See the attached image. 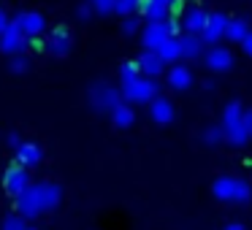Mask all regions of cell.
I'll list each match as a JSON object with an SVG mask.
<instances>
[{"label":"cell","mask_w":252,"mask_h":230,"mask_svg":"<svg viewBox=\"0 0 252 230\" xmlns=\"http://www.w3.org/2000/svg\"><path fill=\"white\" fill-rule=\"evenodd\" d=\"M222 133H225V141L230 146H244L250 141L247 136V127H244V106L239 100H230L225 103V111H222Z\"/></svg>","instance_id":"cell-1"},{"label":"cell","mask_w":252,"mask_h":230,"mask_svg":"<svg viewBox=\"0 0 252 230\" xmlns=\"http://www.w3.org/2000/svg\"><path fill=\"white\" fill-rule=\"evenodd\" d=\"M179 49H182V57H185V60H195V57L203 52V41H201V35L182 33V35H179Z\"/></svg>","instance_id":"cell-20"},{"label":"cell","mask_w":252,"mask_h":230,"mask_svg":"<svg viewBox=\"0 0 252 230\" xmlns=\"http://www.w3.org/2000/svg\"><path fill=\"white\" fill-rule=\"evenodd\" d=\"M138 76H141V71H138V62H136V60L125 62V65L120 68V82H122V87H125V84H130V82H136Z\"/></svg>","instance_id":"cell-25"},{"label":"cell","mask_w":252,"mask_h":230,"mask_svg":"<svg viewBox=\"0 0 252 230\" xmlns=\"http://www.w3.org/2000/svg\"><path fill=\"white\" fill-rule=\"evenodd\" d=\"M76 17L79 19H90V17H93V3H90V0H82V3L76 6Z\"/></svg>","instance_id":"cell-31"},{"label":"cell","mask_w":252,"mask_h":230,"mask_svg":"<svg viewBox=\"0 0 252 230\" xmlns=\"http://www.w3.org/2000/svg\"><path fill=\"white\" fill-rule=\"evenodd\" d=\"M136 30H141V17H138V14L122 19V33H125V35H133Z\"/></svg>","instance_id":"cell-29"},{"label":"cell","mask_w":252,"mask_h":230,"mask_svg":"<svg viewBox=\"0 0 252 230\" xmlns=\"http://www.w3.org/2000/svg\"><path fill=\"white\" fill-rule=\"evenodd\" d=\"M28 68H30L28 52H22V55H14V57H11V71H14V73H25Z\"/></svg>","instance_id":"cell-28"},{"label":"cell","mask_w":252,"mask_h":230,"mask_svg":"<svg viewBox=\"0 0 252 230\" xmlns=\"http://www.w3.org/2000/svg\"><path fill=\"white\" fill-rule=\"evenodd\" d=\"M93 3V11H98V14H111L114 11V3L117 0H90Z\"/></svg>","instance_id":"cell-30"},{"label":"cell","mask_w":252,"mask_h":230,"mask_svg":"<svg viewBox=\"0 0 252 230\" xmlns=\"http://www.w3.org/2000/svg\"><path fill=\"white\" fill-rule=\"evenodd\" d=\"M8 28H11V17H8V14L0 8V33H6Z\"/></svg>","instance_id":"cell-33"},{"label":"cell","mask_w":252,"mask_h":230,"mask_svg":"<svg viewBox=\"0 0 252 230\" xmlns=\"http://www.w3.org/2000/svg\"><path fill=\"white\" fill-rule=\"evenodd\" d=\"M138 17H144L147 22H163V19H168V8L158 0H141L138 3Z\"/></svg>","instance_id":"cell-18"},{"label":"cell","mask_w":252,"mask_h":230,"mask_svg":"<svg viewBox=\"0 0 252 230\" xmlns=\"http://www.w3.org/2000/svg\"><path fill=\"white\" fill-rule=\"evenodd\" d=\"M87 95H90V106H93V109L109 111V114L122 103V92L117 87H111V84H106V82H95Z\"/></svg>","instance_id":"cell-5"},{"label":"cell","mask_w":252,"mask_h":230,"mask_svg":"<svg viewBox=\"0 0 252 230\" xmlns=\"http://www.w3.org/2000/svg\"><path fill=\"white\" fill-rule=\"evenodd\" d=\"M203 141H206L209 146H220V144L225 141V133H222V127H220V125H212V127H206V130H203Z\"/></svg>","instance_id":"cell-27"},{"label":"cell","mask_w":252,"mask_h":230,"mask_svg":"<svg viewBox=\"0 0 252 230\" xmlns=\"http://www.w3.org/2000/svg\"><path fill=\"white\" fill-rule=\"evenodd\" d=\"M0 230H30V228L22 214H6L3 222H0Z\"/></svg>","instance_id":"cell-24"},{"label":"cell","mask_w":252,"mask_h":230,"mask_svg":"<svg viewBox=\"0 0 252 230\" xmlns=\"http://www.w3.org/2000/svg\"><path fill=\"white\" fill-rule=\"evenodd\" d=\"M241 49H244V55H250V57H252V30L247 33V38L241 41Z\"/></svg>","instance_id":"cell-35"},{"label":"cell","mask_w":252,"mask_h":230,"mask_svg":"<svg viewBox=\"0 0 252 230\" xmlns=\"http://www.w3.org/2000/svg\"><path fill=\"white\" fill-rule=\"evenodd\" d=\"M176 35V25L171 19H163V22H147V28L141 30V44L147 52H158L160 46L168 38Z\"/></svg>","instance_id":"cell-3"},{"label":"cell","mask_w":252,"mask_h":230,"mask_svg":"<svg viewBox=\"0 0 252 230\" xmlns=\"http://www.w3.org/2000/svg\"><path fill=\"white\" fill-rule=\"evenodd\" d=\"M28 49V38L22 33H17L14 28H8L6 33H0V52H6V55H22Z\"/></svg>","instance_id":"cell-14"},{"label":"cell","mask_w":252,"mask_h":230,"mask_svg":"<svg viewBox=\"0 0 252 230\" xmlns=\"http://www.w3.org/2000/svg\"><path fill=\"white\" fill-rule=\"evenodd\" d=\"M30 184H33V181H30V173H28V168H22L19 163L8 165V168L3 171V190H6L11 198H17L19 192H25Z\"/></svg>","instance_id":"cell-8"},{"label":"cell","mask_w":252,"mask_h":230,"mask_svg":"<svg viewBox=\"0 0 252 230\" xmlns=\"http://www.w3.org/2000/svg\"><path fill=\"white\" fill-rule=\"evenodd\" d=\"M138 3H141V0H138Z\"/></svg>","instance_id":"cell-38"},{"label":"cell","mask_w":252,"mask_h":230,"mask_svg":"<svg viewBox=\"0 0 252 230\" xmlns=\"http://www.w3.org/2000/svg\"><path fill=\"white\" fill-rule=\"evenodd\" d=\"M165 79H168V87H174V89H187V87L192 84V71H190V65H182V62H176V65L168 68Z\"/></svg>","instance_id":"cell-17"},{"label":"cell","mask_w":252,"mask_h":230,"mask_svg":"<svg viewBox=\"0 0 252 230\" xmlns=\"http://www.w3.org/2000/svg\"><path fill=\"white\" fill-rule=\"evenodd\" d=\"M73 46V38H71V30L65 25H57L55 30L49 33V41H46V52H52L55 57H65Z\"/></svg>","instance_id":"cell-11"},{"label":"cell","mask_w":252,"mask_h":230,"mask_svg":"<svg viewBox=\"0 0 252 230\" xmlns=\"http://www.w3.org/2000/svg\"><path fill=\"white\" fill-rule=\"evenodd\" d=\"M11 28L25 38H41V33L46 30V19L38 11H19L11 17Z\"/></svg>","instance_id":"cell-6"},{"label":"cell","mask_w":252,"mask_h":230,"mask_svg":"<svg viewBox=\"0 0 252 230\" xmlns=\"http://www.w3.org/2000/svg\"><path fill=\"white\" fill-rule=\"evenodd\" d=\"M247 33H250V25H247V19H228V28H225V38L228 41H236V44H241V41L247 38Z\"/></svg>","instance_id":"cell-23"},{"label":"cell","mask_w":252,"mask_h":230,"mask_svg":"<svg viewBox=\"0 0 252 230\" xmlns=\"http://www.w3.org/2000/svg\"><path fill=\"white\" fill-rule=\"evenodd\" d=\"M206 19H209L206 8H201V6H185V8H182L179 25H182V30H185V33L201 35L203 28H206Z\"/></svg>","instance_id":"cell-9"},{"label":"cell","mask_w":252,"mask_h":230,"mask_svg":"<svg viewBox=\"0 0 252 230\" xmlns=\"http://www.w3.org/2000/svg\"><path fill=\"white\" fill-rule=\"evenodd\" d=\"M158 3H163L165 8H171V6H176V0H158Z\"/></svg>","instance_id":"cell-37"},{"label":"cell","mask_w":252,"mask_h":230,"mask_svg":"<svg viewBox=\"0 0 252 230\" xmlns=\"http://www.w3.org/2000/svg\"><path fill=\"white\" fill-rule=\"evenodd\" d=\"M244 127H247V136L252 138V109H244Z\"/></svg>","instance_id":"cell-34"},{"label":"cell","mask_w":252,"mask_h":230,"mask_svg":"<svg viewBox=\"0 0 252 230\" xmlns=\"http://www.w3.org/2000/svg\"><path fill=\"white\" fill-rule=\"evenodd\" d=\"M206 65H209V71H214V73L228 71V68H233V52H230L228 46H212V49L206 52Z\"/></svg>","instance_id":"cell-13"},{"label":"cell","mask_w":252,"mask_h":230,"mask_svg":"<svg viewBox=\"0 0 252 230\" xmlns=\"http://www.w3.org/2000/svg\"><path fill=\"white\" fill-rule=\"evenodd\" d=\"M149 116H152L158 125H168V122H174V103H171L168 98H163V95H158V98L149 103Z\"/></svg>","instance_id":"cell-15"},{"label":"cell","mask_w":252,"mask_h":230,"mask_svg":"<svg viewBox=\"0 0 252 230\" xmlns=\"http://www.w3.org/2000/svg\"><path fill=\"white\" fill-rule=\"evenodd\" d=\"M14 206H17V214H22L25 219H33L41 214V206H38V198H35V187L30 184L25 192H19L14 198Z\"/></svg>","instance_id":"cell-12"},{"label":"cell","mask_w":252,"mask_h":230,"mask_svg":"<svg viewBox=\"0 0 252 230\" xmlns=\"http://www.w3.org/2000/svg\"><path fill=\"white\" fill-rule=\"evenodd\" d=\"M111 122H114V127H130L133 122H136V111H133V106L122 100V103L111 111Z\"/></svg>","instance_id":"cell-22"},{"label":"cell","mask_w":252,"mask_h":230,"mask_svg":"<svg viewBox=\"0 0 252 230\" xmlns=\"http://www.w3.org/2000/svg\"><path fill=\"white\" fill-rule=\"evenodd\" d=\"M225 230H244V225H241V222H230V225H225Z\"/></svg>","instance_id":"cell-36"},{"label":"cell","mask_w":252,"mask_h":230,"mask_svg":"<svg viewBox=\"0 0 252 230\" xmlns=\"http://www.w3.org/2000/svg\"><path fill=\"white\" fill-rule=\"evenodd\" d=\"M212 195L222 203H244L250 201L252 190L250 181L241 179V176H217L212 181Z\"/></svg>","instance_id":"cell-2"},{"label":"cell","mask_w":252,"mask_h":230,"mask_svg":"<svg viewBox=\"0 0 252 230\" xmlns=\"http://www.w3.org/2000/svg\"><path fill=\"white\" fill-rule=\"evenodd\" d=\"M17 163L22 165V168H33V165L41 163V146L33 141H25L22 146L17 149Z\"/></svg>","instance_id":"cell-19"},{"label":"cell","mask_w":252,"mask_h":230,"mask_svg":"<svg viewBox=\"0 0 252 230\" xmlns=\"http://www.w3.org/2000/svg\"><path fill=\"white\" fill-rule=\"evenodd\" d=\"M35 198H38V206H41V214H49L60 206L63 201V187L57 181H35Z\"/></svg>","instance_id":"cell-7"},{"label":"cell","mask_w":252,"mask_h":230,"mask_svg":"<svg viewBox=\"0 0 252 230\" xmlns=\"http://www.w3.org/2000/svg\"><path fill=\"white\" fill-rule=\"evenodd\" d=\"M136 62H138L141 76H147V79H155V76H160V73L165 71V62L158 57V52H144Z\"/></svg>","instance_id":"cell-16"},{"label":"cell","mask_w":252,"mask_h":230,"mask_svg":"<svg viewBox=\"0 0 252 230\" xmlns=\"http://www.w3.org/2000/svg\"><path fill=\"white\" fill-rule=\"evenodd\" d=\"M122 92V100L125 103H152L155 98H158V82L155 79H147V76H138L136 82L125 84V87L120 89Z\"/></svg>","instance_id":"cell-4"},{"label":"cell","mask_w":252,"mask_h":230,"mask_svg":"<svg viewBox=\"0 0 252 230\" xmlns=\"http://www.w3.org/2000/svg\"><path fill=\"white\" fill-rule=\"evenodd\" d=\"M114 14H120L122 19L138 14V0H117V3H114Z\"/></svg>","instance_id":"cell-26"},{"label":"cell","mask_w":252,"mask_h":230,"mask_svg":"<svg viewBox=\"0 0 252 230\" xmlns=\"http://www.w3.org/2000/svg\"><path fill=\"white\" fill-rule=\"evenodd\" d=\"M6 141H8V146H11L14 152H17V149H19V146H22V144H25L19 133H8V138H6Z\"/></svg>","instance_id":"cell-32"},{"label":"cell","mask_w":252,"mask_h":230,"mask_svg":"<svg viewBox=\"0 0 252 230\" xmlns=\"http://www.w3.org/2000/svg\"><path fill=\"white\" fill-rule=\"evenodd\" d=\"M158 57L165 62V65H176L182 57V49H179V35H174V38H168L163 46L158 49Z\"/></svg>","instance_id":"cell-21"},{"label":"cell","mask_w":252,"mask_h":230,"mask_svg":"<svg viewBox=\"0 0 252 230\" xmlns=\"http://www.w3.org/2000/svg\"><path fill=\"white\" fill-rule=\"evenodd\" d=\"M228 19H230V17H225L222 11L209 14L206 28H203V33H201V41H203V44L217 46V41H220V38H225V28H228Z\"/></svg>","instance_id":"cell-10"}]
</instances>
